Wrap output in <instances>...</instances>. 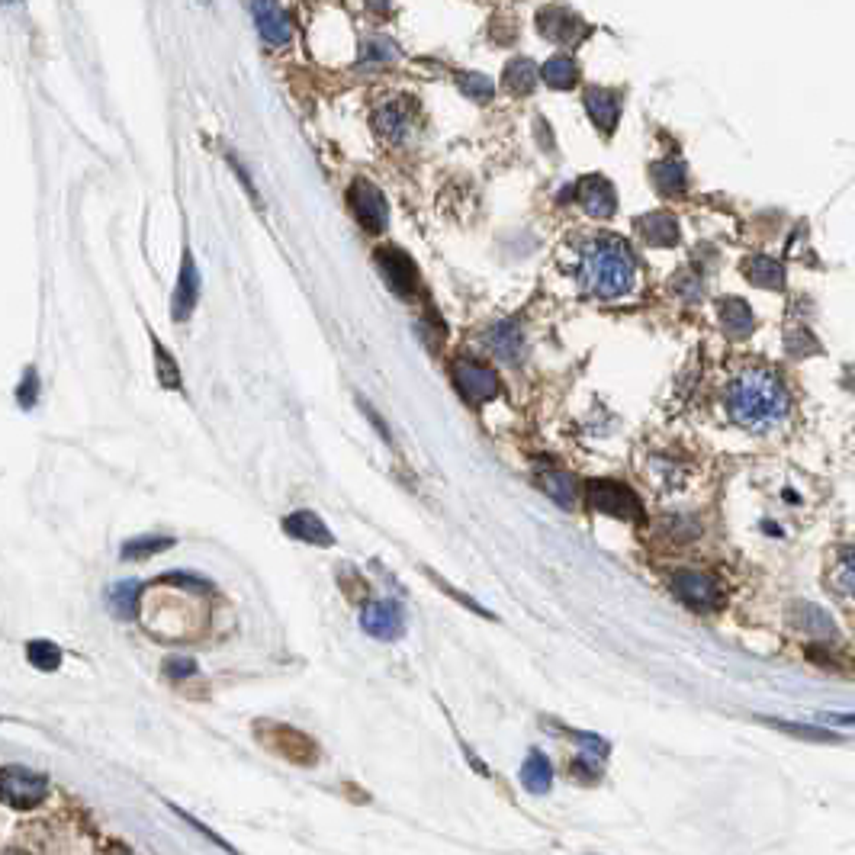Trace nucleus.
I'll return each mask as SVG.
<instances>
[{
  "instance_id": "c756f323",
  "label": "nucleus",
  "mask_w": 855,
  "mask_h": 855,
  "mask_svg": "<svg viewBox=\"0 0 855 855\" xmlns=\"http://www.w3.org/2000/svg\"><path fill=\"white\" fill-rule=\"evenodd\" d=\"M135 605H139V582H119L110 592V608L119 614V618H132Z\"/></svg>"
},
{
  "instance_id": "e433bc0d",
  "label": "nucleus",
  "mask_w": 855,
  "mask_h": 855,
  "mask_svg": "<svg viewBox=\"0 0 855 855\" xmlns=\"http://www.w3.org/2000/svg\"><path fill=\"white\" fill-rule=\"evenodd\" d=\"M367 58H373V62H393L396 45L389 39H373V42H367Z\"/></svg>"
},
{
  "instance_id": "58836bf2",
  "label": "nucleus",
  "mask_w": 855,
  "mask_h": 855,
  "mask_svg": "<svg viewBox=\"0 0 855 855\" xmlns=\"http://www.w3.org/2000/svg\"><path fill=\"white\" fill-rule=\"evenodd\" d=\"M852 569H855V566H852V550H846V553H843V569H839V576L846 579V595H852V579H855Z\"/></svg>"
},
{
  "instance_id": "2eb2a0df",
  "label": "nucleus",
  "mask_w": 855,
  "mask_h": 855,
  "mask_svg": "<svg viewBox=\"0 0 855 855\" xmlns=\"http://www.w3.org/2000/svg\"><path fill=\"white\" fill-rule=\"evenodd\" d=\"M585 110H589L592 123L602 129L605 135L614 132V126H618L621 119V100L614 90H605V87H589L585 90Z\"/></svg>"
},
{
  "instance_id": "6ab92c4d",
  "label": "nucleus",
  "mask_w": 855,
  "mask_h": 855,
  "mask_svg": "<svg viewBox=\"0 0 855 855\" xmlns=\"http://www.w3.org/2000/svg\"><path fill=\"white\" fill-rule=\"evenodd\" d=\"M486 344H489V351L495 357L505 360V364H518L521 354H524V335H521V328L515 322H499V325H495L492 332L486 335Z\"/></svg>"
},
{
  "instance_id": "20e7f679",
  "label": "nucleus",
  "mask_w": 855,
  "mask_h": 855,
  "mask_svg": "<svg viewBox=\"0 0 855 855\" xmlns=\"http://www.w3.org/2000/svg\"><path fill=\"white\" fill-rule=\"evenodd\" d=\"M585 495H589L592 508H598L602 515L621 518V521L643 518V505L637 495L621 483H611V479H592V483L585 486Z\"/></svg>"
},
{
  "instance_id": "bb28decb",
  "label": "nucleus",
  "mask_w": 855,
  "mask_h": 855,
  "mask_svg": "<svg viewBox=\"0 0 855 855\" xmlns=\"http://www.w3.org/2000/svg\"><path fill=\"white\" fill-rule=\"evenodd\" d=\"M26 659L39 672H55L58 663H62V650H58L55 643H49V640H33V643H26Z\"/></svg>"
},
{
  "instance_id": "473e14b6",
  "label": "nucleus",
  "mask_w": 855,
  "mask_h": 855,
  "mask_svg": "<svg viewBox=\"0 0 855 855\" xmlns=\"http://www.w3.org/2000/svg\"><path fill=\"white\" fill-rule=\"evenodd\" d=\"M36 399H39V377H36V370H26L23 383L17 389V402H20V409H33Z\"/></svg>"
},
{
  "instance_id": "f704fd0d",
  "label": "nucleus",
  "mask_w": 855,
  "mask_h": 855,
  "mask_svg": "<svg viewBox=\"0 0 855 855\" xmlns=\"http://www.w3.org/2000/svg\"><path fill=\"white\" fill-rule=\"evenodd\" d=\"M785 348H788V354L791 357H804V354H810V351H817V344H814V338H810L807 332H791L788 338H785Z\"/></svg>"
},
{
  "instance_id": "412c9836",
  "label": "nucleus",
  "mask_w": 855,
  "mask_h": 855,
  "mask_svg": "<svg viewBox=\"0 0 855 855\" xmlns=\"http://www.w3.org/2000/svg\"><path fill=\"white\" fill-rule=\"evenodd\" d=\"M637 229H640V235L647 238L650 245H656V248L679 245V222H675V216H669V213L640 216V219H637Z\"/></svg>"
},
{
  "instance_id": "7c9ffc66",
  "label": "nucleus",
  "mask_w": 855,
  "mask_h": 855,
  "mask_svg": "<svg viewBox=\"0 0 855 855\" xmlns=\"http://www.w3.org/2000/svg\"><path fill=\"white\" fill-rule=\"evenodd\" d=\"M460 90L467 97H473V100H492V94H495V84L486 78V74H473V71H467V74H460Z\"/></svg>"
},
{
  "instance_id": "f257e3e1",
  "label": "nucleus",
  "mask_w": 855,
  "mask_h": 855,
  "mask_svg": "<svg viewBox=\"0 0 855 855\" xmlns=\"http://www.w3.org/2000/svg\"><path fill=\"white\" fill-rule=\"evenodd\" d=\"M788 389L765 367H749L727 386V412L746 431H769L785 422Z\"/></svg>"
},
{
  "instance_id": "4be33fe9",
  "label": "nucleus",
  "mask_w": 855,
  "mask_h": 855,
  "mask_svg": "<svg viewBox=\"0 0 855 855\" xmlns=\"http://www.w3.org/2000/svg\"><path fill=\"white\" fill-rule=\"evenodd\" d=\"M521 785L528 788L531 794H547L550 785H553V765L550 759L540 753V749H534V753L528 756V762L521 765Z\"/></svg>"
},
{
  "instance_id": "0eeeda50",
  "label": "nucleus",
  "mask_w": 855,
  "mask_h": 855,
  "mask_svg": "<svg viewBox=\"0 0 855 855\" xmlns=\"http://www.w3.org/2000/svg\"><path fill=\"white\" fill-rule=\"evenodd\" d=\"M348 203H351V213L354 219L364 225V232H383L386 222H389V206L383 200L380 187H373L370 180L357 177L351 190H348Z\"/></svg>"
},
{
  "instance_id": "4468645a",
  "label": "nucleus",
  "mask_w": 855,
  "mask_h": 855,
  "mask_svg": "<svg viewBox=\"0 0 855 855\" xmlns=\"http://www.w3.org/2000/svg\"><path fill=\"white\" fill-rule=\"evenodd\" d=\"M283 531H287L290 537L303 540V544H312V547H332L335 537L332 531H328V524L315 515V512H293L283 518Z\"/></svg>"
},
{
  "instance_id": "79ce46f5",
  "label": "nucleus",
  "mask_w": 855,
  "mask_h": 855,
  "mask_svg": "<svg viewBox=\"0 0 855 855\" xmlns=\"http://www.w3.org/2000/svg\"><path fill=\"white\" fill-rule=\"evenodd\" d=\"M10 855H20V852H10Z\"/></svg>"
},
{
  "instance_id": "a19ab883",
  "label": "nucleus",
  "mask_w": 855,
  "mask_h": 855,
  "mask_svg": "<svg viewBox=\"0 0 855 855\" xmlns=\"http://www.w3.org/2000/svg\"><path fill=\"white\" fill-rule=\"evenodd\" d=\"M200 4H209V0H200Z\"/></svg>"
},
{
  "instance_id": "c85d7f7f",
  "label": "nucleus",
  "mask_w": 855,
  "mask_h": 855,
  "mask_svg": "<svg viewBox=\"0 0 855 855\" xmlns=\"http://www.w3.org/2000/svg\"><path fill=\"white\" fill-rule=\"evenodd\" d=\"M171 544H174L171 537H135L123 547V560H148V557H155V553L168 550Z\"/></svg>"
},
{
  "instance_id": "72a5a7b5",
  "label": "nucleus",
  "mask_w": 855,
  "mask_h": 855,
  "mask_svg": "<svg viewBox=\"0 0 855 855\" xmlns=\"http://www.w3.org/2000/svg\"><path fill=\"white\" fill-rule=\"evenodd\" d=\"M425 573H428V576L434 579V585H438V589H441V592H447L450 598H457V602H460V605H467L470 611H476V614H483V618H489V621L495 618V614H492V611H486V608H483V605H479V602H473V598H467V595H463V592H457V589H450V585H447L444 579H438V573H431V569H425Z\"/></svg>"
},
{
  "instance_id": "7ed1b4c3",
  "label": "nucleus",
  "mask_w": 855,
  "mask_h": 855,
  "mask_svg": "<svg viewBox=\"0 0 855 855\" xmlns=\"http://www.w3.org/2000/svg\"><path fill=\"white\" fill-rule=\"evenodd\" d=\"M45 798H49V778L26 769V765H7L0 769V801L26 810V807H39Z\"/></svg>"
},
{
  "instance_id": "393cba45",
  "label": "nucleus",
  "mask_w": 855,
  "mask_h": 855,
  "mask_svg": "<svg viewBox=\"0 0 855 855\" xmlns=\"http://www.w3.org/2000/svg\"><path fill=\"white\" fill-rule=\"evenodd\" d=\"M502 84H505L508 94H515V97L528 94V90L537 84V68L528 62V58H515V62H508V65H505Z\"/></svg>"
},
{
  "instance_id": "39448f33",
  "label": "nucleus",
  "mask_w": 855,
  "mask_h": 855,
  "mask_svg": "<svg viewBox=\"0 0 855 855\" xmlns=\"http://www.w3.org/2000/svg\"><path fill=\"white\" fill-rule=\"evenodd\" d=\"M672 592L682 598L685 605L698 611H711L724 602V585L714 573H701V569H682L672 576Z\"/></svg>"
},
{
  "instance_id": "f3484780",
  "label": "nucleus",
  "mask_w": 855,
  "mask_h": 855,
  "mask_svg": "<svg viewBox=\"0 0 855 855\" xmlns=\"http://www.w3.org/2000/svg\"><path fill=\"white\" fill-rule=\"evenodd\" d=\"M791 624L798 630H804V634L817 637V640H833L836 637V621L820 605H810V602H794L791 605Z\"/></svg>"
},
{
  "instance_id": "5701e85b",
  "label": "nucleus",
  "mask_w": 855,
  "mask_h": 855,
  "mask_svg": "<svg viewBox=\"0 0 855 855\" xmlns=\"http://www.w3.org/2000/svg\"><path fill=\"white\" fill-rule=\"evenodd\" d=\"M540 486H544V492H547L557 505H563V508H573V505H576L579 486H576V479L569 476L566 470H544V476H540Z\"/></svg>"
},
{
  "instance_id": "423d86ee",
  "label": "nucleus",
  "mask_w": 855,
  "mask_h": 855,
  "mask_svg": "<svg viewBox=\"0 0 855 855\" xmlns=\"http://www.w3.org/2000/svg\"><path fill=\"white\" fill-rule=\"evenodd\" d=\"M454 383L463 393V399L476 402V405H483V402H489L502 393L499 373L486 364H479V360H470V357L454 360Z\"/></svg>"
},
{
  "instance_id": "ea45409f",
  "label": "nucleus",
  "mask_w": 855,
  "mask_h": 855,
  "mask_svg": "<svg viewBox=\"0 0 855 855\" xmlns=\"http://www.w3.org/2000/svg\"><path fill=\"white\" fill-rule=\"evenodd\" d=\"M367 4L377 10V13H389V7H393V0H367Z\"/></svg>"
},
{
  "instance_id": "9d476101",
  "label": "nucleus",
  "mask_w": 855,
  "mask_h": 855,
  "mask_svg": "<svg viewBox=\"0 0 855 855\" xmlns=\"http://www.w3.org/2000/svg\"><path fill=\"white\" fill-rule=\"evenodd\" d=\"M537 26L553 45H573L585 33L582 17H576V13L566 7H544L537 13Z\"/></svg>"
},
{
  "instance_id": "9b49d317",
  "label": "nucleus",
  "mask_w": 855,
  "mask_h": 855,
  "mask_svg": "<svg viewBox=\"0 0 855 855\" xmlns=\"http://www.w3.org/2000/svg\"><path fill=\"white\" fill-rule=\"evenodd\" d=\"M576 197L582 203V209L595 219H608L618 206V193H614L611 180H605L602 174H589L576 184Z\"/></svg>"
},
{
  "instance_id": "cd10ccee",
  "label": "nucleus",
  "mask_w": 855,
  "mask_h": 855,
  "mask_svg": "<svg viewBox=\"0 0 855 855\" xmlns=\"http://www.w3.org/2000/svg\"><path fill=\"white\" fill-rule=\"evenodd\" d=\"M762 724H769L782 733H794L801 740H817V743H839L836 733L830 730H820V727H807V724H791V720H775V717H762Z\"/></svg>"
},
{
  "instance_id": "6e6552de",
  "label": "nucleus",
  "mask_w": 855,
  "mask_h": 855,
  "mask_svg": "<svg viewBox=\"0 0 855 855\" xmlns=\"http://www.w3.org/2000/svg\"><path fill=\"white\" fill-rule=\"evenodd\" d=\"M360 624L377 640H399L405 630V611L399 602L377 598V602H367L364 611H360Z\"/></svg>"
},
{
  "instance_id": "1a4fd4ad",
  "label": "nucleus",
  "mask_w": 855,
  "mask_h": 855,
  "mask_svg": "<svg viewBox=\"0 0 855 855\" xmlns=\"http://www.w3.org/2000/svg\"><path fill=\"white\" fill-rule=\"evenodd\" d=\"M377 267L386 280V287L399 296H412L418 290V267L405 251L399 248H380L377 251Z\"/></svg>"
},
{
  "instance_id": "a211bd4d",
  "label": "nucleus",
  "mask_w": 855,
  "mask_h": 855,
  "mask_svg": "<svg viewBox=\"0 0 855 855\" xmlns=\"http://www.w3.org/2000/svg\"><path fill=\"white\" fill-rule=\"evenodd\" d=\"M720 325H724V332H727L730 338L743 341V338L753 335L756 315H753V309L743 303V299L727 296V299H720Z\"/></svg>"
},
{
  "instance_id": "b1692460",
  "label": "nucleus",
  "mask_w": 855,
  "mask_h": 855,
  "mask_svg": "<svg viewBox=\"0 0 855 855\" xmlns=\"http://www.w3.org/2000/svg\"><path fill=\"white\" fill-rule=\"evenodd\" d=\"M653 187L663 193V197H679V193L685 190V164L679 161H659L653 164Z\"/></svg>"
},
{
  "instance_id": "2f4dec72",
  "label": "nucleus",
  "mask_w": 855,
  "mask_h": 855,
  "mask_svg": "<svg viewBox=\"0 0 855 855\" xmlns=\"http://www.w3.org/2000/svg\"><path fill=\"white\" fill-rule=\"evenodd\" d=\"M155 367H158V383L168 386V389H180V370L174 364V357L161 348V344L155 341Z\"/></svg>"
},
{
  "instance_id": "f8f14e48",
  "label": "nucleus",
  "mask_w": 855,
  "mask_h": 855,
  "mask_svg": "<svg viewBox=\"0 0 855 855\" xmlns=\"http://www.w3.org/2000/svg\"><path fill=\"white\" fill-rule=\"evenodd\" d=\"M254 20H258V33L264 36V42L270 45H287L293 36V26L287 20V13L280 10L277 0H251Z\"/></svg>"
},
{
  "instance_id": "dca6fc26",
  "label": "nucleus",
  "mask_w": 855,
  "mask_h": 855,
  "mask_svg": "<svg viewBox=\"0 0 855 855\" xmlns=\"http://www.w3.org/2000/svg\"><path fill=\"white\" fill-rule=\"evenodd\" d=\"M373 123H377V132L386 135L389 142H402L405 132H409V126H412V103L405 97L383 103V107L377 110V116H373Z\"/></svg>"
},
{
  "instance_id": "c9c22d12",
  "label": "nucleus",
  "mask_w": 855,
  "mask_h": 855,
  "mask_svg": "<svg viewBox=\"0 0 855 855\" xmlns=\"http://www.w3.org/2000/svg\"><path fill=\"white\" fill-rule=\"evenodd\" d=\"M164 672H168L171 679H187V675L197 672V663L187 659V656H171L168 663H164Z\"/></svg>"
},
{
  "instance_id": "a878e982",
  "label": "nucleus",
  "mask_w": 855,
  "mask_h": 855,
  "mask_svg": "<svg viewBox=\"0 0 855 855\" xmlns=\"http://www.w3.org/2000/svg\"><path fill=\"white\" fill-rule=\"evenodd\" d=\"M540 74H544V81H547L553 90H569V87L579 81V65H576L569 55H553Z\"/></svg>"
},
{
  "instance_id": "4c0bfd02",
  "label": "nucleus",
  "mask_w": 855,
  "mask_h": 855,
  "mask_svg": "<svg viewBox=\"0 0 855 855\" xmlns=\"http://www.w3.org/2000/svg\"><path fill=\"white\" fill-rule=\"evenodd\" d=\"M679 293L688 299H698L701 296V280H695L692 274H679Z\"/></svg>"
},
{
  "instance_id": "aec40b11",
  "label": "nucleus",
  "mask_w": 855,
  "mask_h": 855,
  "mask_svg": "<svg viewBox=\"0 0 855 855\" xmlns=\"http://www.w3.org/2000/svg\"><path fill=\"white\" fill-rule=\"evenodd\" d=\"M743 274L749 283H756L762 290H782L785 287V264L769 258V254H753L743 264Z\"/></svg>"
},
{
  "instance_id": "ddd939ff",
  "label": "nucleus",
  "mask_w": 855,
  "mask_h": 855,
  "mask_svg": "<svg viewBox=\"0 0 855 855\" xmlns=\"http://www.w3.org/2000/svg\"><path fill=\"white\" fill-rule=\"evenodd\" d=\"M200 299V274H197V264H193V254L184 251V261H180V277H177V290H174V299H171V312L177 322L190 319L193 306H197Z\"/></svg>"
},
{
  "instance_id": "f03ea898",
  "label": "nucleus",
  "mask_w": 855,
  "mask_h": 855,
  "mask_svg": "<svg viewBox=\"0 0 855 855\" xmlns=\"http://www.w3.org/2000/svg\"><path fill=\"white\" fill-rule=\"evenodd\" d=\"M582 287L589 290L598 299H618L624 293H630L637 280V264L634 254H630L624 238L605 235L592 242L582 254V267H579Z\"/></svg>"
}]
</instances>
